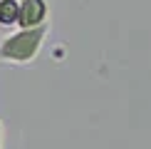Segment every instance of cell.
Masks as SVG:
<instances>
[{
    "mask_svg": "<svg viewBox=\"0 0 151 149\" xmlns=\"http://www.w3.org/2000/svg\"><path fill=\"white\" fill-rule=\"evenodd\" d=\"M50 25L32 30H15L0 40V62L3 65H30L42 52Z\"/></svg>",
    "mask_w": 151,
    "mask_h": 149,
    "instance_id": "cell-1",
    "label": "cell"
},
{
    "mask_svg": "<svg viewBox=\"0 0 151 149\" xmlns=\"http://www.w3.org/2000/svg\"><path fill=\"white\" fill-rule=\"evenodd\" d=\"M47 0H20V15H17V30H32L47 25Z\"/></svg>",
    "mask_w": 151,
    "mask_h": 149,
    "instance_id": "cell-2",
    "label": "cell"
},
{
    "mask_svg": "<svg viewBox=\"0 0 151 149\" xmlns=\"http://www.w3.org/2000/svg\"><path fill=\"white\" fill-rule=\"evenodd\" d=\"M17 15H20L17 0H0V27H15Z\"/></svg>",
    "mask_w": 151,
    "mask_h": 149,
    "instance_id": "cell-3",
    "label": "cell"
},
{
    "mask_svg": "<svg viewBox=\"0 0 151 149\" xmlns=\"http://www.w3.org/2000/svg\"><path fill=\"white\" fill-rule=\"evenodd\" d=\"M5 147V127H3V119H0V149Z\"/></svg>",
    "mask_w": 151,
    "mask_h": 149,
    "instance_id": "cell-4",
    "label": "cell"
},
{
    "mask_svg": "<svg viewBox=\"0 0 151 149\" xmlns=\"http://www.w3.org/2000/svg\"><path fill=\"white\" fill-rule=\"evenodd\" d=\"M17 3H20V0H17Z\"/></svg>",
    "mask_w": 151,
    "mask_h": 149,
    "instance_id": "cell-5",
    "label": "cell"
}]
</instances>
